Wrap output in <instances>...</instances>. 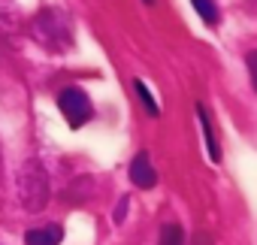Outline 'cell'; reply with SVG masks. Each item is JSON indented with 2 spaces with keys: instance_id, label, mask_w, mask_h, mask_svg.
I'll list each match as a JSON object with an SVG mask.
<instances>
[{
  "instance_id": "7",
  "label": "cell",
  "mask_w": 257,
  "mask_h": 245,
  "mask_svg": "<svg viewBox=\"0 0 257 245\" xmlns=\"http://www.w3.org/2000/svg\"><path fill=\"white\" fill-rule=\"evenodd\" d=\"M191 7L200 13V19L206 25H215L218 22V7H215V0H191Z\"/></svg>"
},
{
  "instance_id": "6",
  "label": "cell",
  "mask_w": 257,
  "mask_h": 245,
  "mask_svg": "<svg viewBox=\"0 0 257 245\" xmlns=\"http://www.w3.org/2000/svg\"><path fill=\"white\" fill-rule=\"evenodd\" d=\"M197 115H200V128H203V137H206V149H209V158L212 164H221V146L215 140V131H212V118H209V109L200 103L197 106Z\"/></svg>"
},
{
  "instance_id": "10",
  "label": "cell",
  "mask_w": 257,
  "mask_h": 245,
  "mask_svg": "<svg viewBox=\"0 0 257 245\" xmlns=\"http://www.w3.org/2000/svg\"><path fill=\"white\" fill-rule=\"evenodd\" d=\"M248 70H251V85H254V91H257V49L248 55Z\"/></svg>"
},
{
  "instance_id": "12",
  "label": "cell",
  "mask_w": 257,
  "mask_h": 245,
  "mask_svg": "<svg viewBox=\"0 0 257 245\" xmlns=\"http://www.w3.org/2000/svg\"><path fill=\"white\" fill-rule=\"evenodd\" d=\"M143 4H149V7H152V4H155V0H143Z\"/></svg>"
},
{
  "instance_id": "8",
  "label": "cell",
  "mask_w": 257,
  "mask_h": 245,
  "mask_svg": "<svg viewBox=\"0 0 257 245\" xmlns=\"http://www.w3.org/2000/svg\"><path fill=\"white\" fill-rule=\"evenodd\" d=\"M161 245H185V233L179 224H164L161 230Z\"/></svg>"
},
{
  "instance_id": "1",
  "label": "cell",
  "mask_w": 257,
  "mask_h": 245,
  "mask_svg": "<svg viewBox=\"0 0 257 245\" xmlns=\"http://www.w3.org/2000/svg\"><path fill=\"white\" fill-rule=\"evenodd\" d=\"M31 34H34V40L43 43L49 52H64V49L70 46V40H73V37H70V22H67V16L58 13V10H43V13L34 19Z\"/></svg>"
},
{
  "instance_id": "5",
  "label": "cell",
  "mask_w": 257,
  "mask_h": 245,
  "mask_svg": "<svg viewBox=\"0 0 257 245\" xmlns=\"http://www.w3.org/2000/svg\"><path fill=\"white\" fill-rule=\"evenodd\" d=\"M64 239V230L58 224H49V227H34L25 233V245H61Z\"/></svg>"
},
{
  "instance_id": "2",
  "label": "cell",
  "mask_w": 257,
  "mask_h": 245,
  "mask_svg": "<svg viewBox=\"0 0 257 245\" xmlns=\"http://www.w3.org/2000/svg\"><path fill=\"white\" fill-rule=\"evenodd\" d=\"M19 197L28 212H40L49 203V176L40 161H28L19 173Z\"/></svg>"
},
{
  "instance_id": "9",
  "label": "cell",
  "mask_w": 257,
  "mask_h": 245,
  "mask_svg": "<svg viewBox=\"0 0 257 245\" xmlns=\"http://www.w3.org/2000/svg\"><path fill=\"white\" fill-rule=\"evenodd\" d=\"M134 88H137V94H140V100H143V106L149 109V115H158L161 109H158V103H155V97H152V91L146 88V82H140V79H137V82H134Z\"/></svg>"
},
{
  "instance_id": "4",
  "label": "cell",
  "mask_w": 257,
  "mask_h": 245,
  "mask_svg": "<svg viewBox=\"0 0 257 245\" xmlns=\"http://www.w3.org/2000/svg\"><path fill=\"white\" fill-rule=\"evenodd\" d=\"M131 182H134L137 188H155L158 173H155L152 158H149L146 152H140V155L134 158V164H131Z\"/></svg>"
},
{
  "instance_id": "11",
  "label": "cell",
  "mask_w": 257,
  "mask_h": 245,
  "mask_svg": "<svg viewBox=\"0 0 257 245\" xmlns=\"http://www.w3.org/2000/svg\"><path fill=\"white\" fill-rule=\"evenodd\" d=\"M197 245H212V239H209V236H200V242H197Z\"/></svg>"
},
{
  "instance_id": "3",
  "label": "cell",
  "mask_w": 257,
  "mask_h": 245,
  "mask_svg": "<svg viewBox=\"0 0 257 245\" xmlns=\"http://www.w3.org/2000/svg\"><path fill=\"white\" fill-rule=\"evenodd\" d=\"M58 109L64 112V118H67L70 128H82L85 121L94 115L91 100H88V94H85L82 88H64V91L58 94Z\"/></svg>"
}]
</instances>
